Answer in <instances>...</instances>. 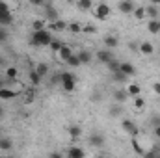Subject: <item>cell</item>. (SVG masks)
I'll use <instances>...</instances> for the list:
<instances>
[{"instance_id": "7dc6e473", "label": "cell", "mask_w": 160, "mask_h": 158, "mask_svg": "<svg viewBox=\"0 0 160 158\" xmlns=\"http://www.w3.org/2000/svg\"><path fill=\"white\" fill-rule=\"evenodd\" d=\"M151 4H155V6H158V4H160V0H151Z\"/></svg>"}, {"instance_id": "f546056e", "label": "cell", "mask_w": 160, "mask_h": 158, "mask_svg": "<svg viewBox=\"0 0 160 158\" xmlns=\"http://www.w3.org/2000/svg\"><path fill=\"white\" fill-rule=\"evenodd\" d=\"M17 75H19L17 67H13V65H11V67H8V69H6V77H8L9 80H15V78H17Z\"/></svg>"}, {"instance_id": "d6a6232c", "label": "cell", "mask_w": 160, "mask_h": 158, "mask_svg": "<svg viewBox=\"0 0 160 158\" xmlns=\"http://www.w3.org/2000/svg\"><path fill=\"white\" fill-rule=\"evenodd\" d=\"M106 65H108V69H110V73H114V71H118V69H119L121 62H118V60L114 58V60H110V62H108Z\"/></svg>"}, {"instance_id": "1f68e13d", "label": "cell", "mask_w": 160, "mask_h": 158, "mask_svg": "<svg viewBox=\"0 0 160 158\" xmlns=\"http://www.w3.org/2000/svg\"><path fill=\"white\" fill-rule=\"evenodd\" d=\"M36 71L39 73L41 77H47V75H48V65H47V63H38Z\"/></svg>"}, {"instance_id": "484cf974", "label": "cell", "mask_w": 160, "mask_h": 158, "mask_svg": "<svg viewBox=\"0 0 160 158\" xmlns=\"http://www.w3.org/2000/svg\"><path fill=\"white\" fill-rule=\"evenodd\" d=\"M77 6H78L80 11H88V9H91L93 2H91V0H78V2H77Z\"/></svg>"}, {"instance_id": "4316f807", "label": "cell", "mask_w": 160, "mask_h": 158, "mask_svg": "<svg viewBox=\"0 0 160 158\" xmlns=\"http://www.w3.org/2000/svg\"><path fill=\"white\" fill-rule=\"evenodd\" d=\"M130 143H132V149H134V153H136V155H140V156H143V155H145V151L140 147V143H138L136 136H132V141H130Z\"/></svg>"}, {"instance_id": "83f0119b", "label": "cell", "mask_w": 160, "mask_h": 158, "mask_svg": "<svg viewBox=\"0 0 160 158\" xmlns=\"http://www.w3.org/2000/svg\"><path fill=\"white\" fill-rule=\"evenodd\" d=\"M145 15H149L151 19H157V17H158V9H157V6L151 4L149 7H145Z\"/></svg>"}, {"instance_id": "52a82bcc", "label": "cell", "mask_w": 160, "mask_h": 158, "mask_svg": "<svg viewBox=\"0 0 160 158\" xmlns=\"http://www.w3.org/2000/svg\"><path fill=\"white\" fill-rule=\"evenodd\" d=\"M89 145H93V147H102V145H104V136L99 134V132H93V134L89 136Z\"/></svg>"}, {"instance_id": "8d00e7d4", "label": "cell", "mask_w": 160, "mask_h": 158, "mask_svg": "<svg viewBox=\"0 0 160 158\" xmlns=\"http://www.w3.org/2000/svg\"><path fill=\"white\" fill-rule=\"evenodd\" d=\"M134 106H136V108H143V106H145V101H143L140 95H136V97H134Z\"/></svg>"}, {"instance_id": "30bf717a", "label": "cell", "mask_w": 160, "mask_h": 158, "mask_svg": "<svg viewBox=\"0 0 160 158\" xmlns=\"http://www.w3.org/2000/svg\"><path fill=\"white\" fill-rule=\"evenodd\" d=\"M119 11L121 13H132L134 11V4H132V0H121L119 2Z\"/></svg>"}, {"instance_id": "836d02e7", "label": "cell", "mask_w": 160, "mask_h": 158, "mask_svg": "<svg viewBox=\"0 0 160 158\" xmlns=\"http://www.w3.org/2000/svg\"><path fill=\"white\" fill-rule=\"evenodd\" d=\"M67 28H69L73 34H80V32H82V24H80V22H71V24H67Z\"/></svg>"}, {"instance_id": "5b68a950", "label": "cell", "mask_w": 160, "mask_h": 158, "mask_svg": "<svg viewBox=\"0 0 160 158\" xmlns=\"http://www.w3.org/2000/svg\"><path fill=\"white\" fill-rule=\"evenodd\" d=\"M97 60L99 62H102V63H108L110 60H114V52H112V48H102V50H97Z\"/></svg>"}, {"instance_id": "6da1fadb", "label": "cell", "mask_w": 160, "mask_h": 158, "mask_svg": "<svg viewBox=\"0 0 160 158\" xmlns=\"http://www.w3.org/2000/svg\"><path fill=\"white\" fill-rule=\"evenodd\" d=\"M52 39H54V37H52L50 32H47L45 28H43V30H34V36H32L30 45H32V47H45V45H50Z\"/></svg>"}, {"instance_id": "681fc988", "label": "cell", "mask_w": 160, "mask_h": 158, "mask_svg": "<svg viewBox=\"0 0 160 158\" xmlns=\"http://www.w3.org/2000/svg\"><path fill=\"white\" fill-rule=\"evenodd\" d=\"M67 2H71V4H73V2H78V0H67Z\"/></svg>"}, {"instance_id": "7a4b0ae2", "label": "cell", "mask_w": 160, "mask_h": 158, "mask_svg": "<svg viewBox=\"0 0 160 158\" xmlns=\"http://www.w3.org/2000/svg\"><path fill=\"white\" fill-rule=\"evenodd\" d=\"M13 22V17H11V11L8 7V4L4 0H0V26H8Z\"/></svg>"}, {"instance_id": "5bb4252c", "label": "cell", "mask_w": 160, "mask_h": 158, "mask_svg": "<svg viewBox=\"0 0 160 158\" xmlns=\"http://www.w3.org/2000/svg\"><path fill=\"white\" fill-rule=\"evenodd\" d=\"M142 54H145V56H149V54H153L155 52V47L149 43V41H143V43H140V48H138Z\"/></svg>"}, {"instance_id": "8fae6325", "label": "cell", "mask_w": 160, "mask_h": 158, "mask_svg": "<svg viewBox=\"0 0 160 158\" xmlns=\"http://www.w3.org/2000/svg\"><path fill=\"white\" fill-rule=\"evenodd\" d=\"M112 80H114V82H118V84H127L128 75H125L121 69H118V71H114V73H112Z\"/></svg>"}, {"instance_id": "f907efd6", "label": "cell", "mask_w": 160, "mask_h": 158, "mask_svg": "<svg viewBox=\"0 0 160 158\" xmlns=\"http://www.w3.org/2000/svg\"><path fill=\"white\" fill-rule=\"evenodd\" d=\"M158 155H160V143H158Z\"/></svg>"}, {"instance_id": "8992f818", "label": "cell", "mask_w": 160, "mask_h": 158, "mask_svg": "<svg viewBox=\"0 0 160 158\" xmlns=\"http://www.w3.org/2000/svg\"><path fill=\"white\" fill-rule=\"evenodd\" d=\"M123 130L127 132V134H130V136H138V126L130 121V119H123Z\"/></svg>"}, {"instance_id": "e0dca14e", "label": "cell", "mask_w": 160, "mask_h": 158, "mask_svg": "<svg viewBox=\"0 0 160 158\" xmlns=\"http://www.w3.org/2000/svg\"><path fill=\"white\" fill-rule=\"evenodd\" d=\"M15 97H17V91H11L8 87H0V99L9 101V99H15Z\"/></svg>"}, {"instance_id": "ee69618b", "label": "cell", "mask_w": 160, "mask_h": 158, "mask_svg": "<svg viewBox=\"0 0 160 158\" xmlns=\"http://www.w3.org/2000/svg\"><path fill=\"white\" fill-rule=\"evenodd\" d=\"M155 136L160 140V123H158V125H155Z\"/></svg>"}, {"instance_id": "cb8c5ba5", "label": "cell", "mask_w": 160, "mask_h": 158, "mask_svg": "<svg viewBox=\"0 0 160 158\" xmlns=\"http://www.w3.org/2000/svg\"><path fill=\"white\" fill-rule=\"evenodd\" d=\"M118 43H119V41H118V37H114V36H106V37H104V47H106V48H116Z\"/></svg>"}, {"instance_id": "7bdbcfd3", "label": "cell", "mask_w": 160, "mask_h": 158, "mask_svg": "<svg viewBox=\"0 0 160 158\" xmlns=\"http://www.w3.org/2000/svg\"><path fill=\"white\" fill-rule=\"evenodd\" d=\"M91 101L99 102V101H101V93H99V91H97V93H93V95H91Z\"/></svg>"}, {"instance_id": "3957f363", "label": "cell", "mask_w": 160, "mask_h": 158, "mask_svg": "<svg viewBox=\"0 0 160 158\" xmlns=\"http://www.w3.org/2000/svg\"><path fill=\"white\" fill-rule=\"evenodd\" d=\"M60 84H62V87H63L65 91H73L75 86H77V78H75L73 73H62V80H60Z\"/></svg>"}, {"instance_id": "603a6c76", "label": "cell", "mask_w": 160, "mask_h": 158, "mask_svg": "<svg viewBox=\"0 0 160 158\" xmlns=\"http://www.w3.org/2000/svg\"><path fill=\"white\" fill-rule=\"evenodd\" d=\"M65 63H67L69 67H80V65H82V63H80V60H78V56H77L75 52H73V54L65 60Z\"/></svg>"}, {"instance_id": "277c9868", "label": "cell", "mask_w": 160, "mask_h": 158, "mask_svg": "<svg viewBox=\"0 0 160 158\" xmlns=\"http://www.w3.org/2000/svg\"><path fill=\"white\" fill-rule=\"evenodd\" d=\"M95 17H97L99 21L108 19V17H110V6H108V4H99V6L95 7Z\"/></svg>"}, {"instance_id": "ab89813d", "label": "cell", "mask_w": 160, "mask_h": 158, "mask_svg": "<svg viewBox=\"0 0 160 158\" xmlns=\"http://www.w3.org/2000/svg\"><path fill=\"white\" fill-rule=\"evenodd\" d=\"M60 80H62V75H54L52 78H50V84L54 86V84H60Z\"/></svg>"}, {"instance_id": "4dcf8cb0", "label": "cell", "mask_w": 160, "mask_h": 158, "mask_svg": "<svg viewBox=\"0 0 160 158\" xmlns=\"http://www.w3.org/2000/svg\"><path fill=\"white\" fill-rule=\"evenodd\" d=\"M62 45H63L62 41H58V39H52V41H50V45H48V47H50V50H52L54 54H58V50L62 48Z\"/></svg>"}, {"instance_id": "4fadbf2b", "label": "cell", "mask_w": 160, "mask_h": 158, "mask_svg": "<svg viewBox=\"0 0 160 158\" xmlns=\"http://www.w3.org/2000/svg\"><path fill=\"white\" fill-rule=\"evenodd\" d=\"M119 69L125 73V75H128V77H132V75H136V67L132 65V63H128V62H121Z\"/></svg>"}, {"instance_id": "9a60e30c", "label": "cell", "mask_w": 160, "mask_h": 158, "mask_svg": "<svg viewBox=\"0 0 160 158\" xmlns=\"http://www.w3.org/2000/svg\"><path fill=\"white\" fill-rule=\"evenodd\" d=\"M71 54H73V50H71V47H67L65 43H63V45H62V48L58 50V56H60V60H62V62H65Z\"/></svg>"}, {"instance_id": "7c38bea8", "label": "cell", "mask_w": 160, "mask_h": 158, "mask_svg": "<svg viewBox=\"0 0 160 158\" xmlns=\"http://www.w3.org/2000/svg\"><path fill=\"white\" fill-rule=\"evenodd\" d=\"M45 19H47V21H50V22L58 21V11H56V7L47 6V9H45Z\"/></svg>"}, {"instance_id": "bcb514c9", "label": "cell", "mask_w": 160, "mask_h": 158, "mask_svg": "<svg viewBox=\"0 0 160 158\" xmlns=\"http://www.w3.org/2000/svg\"><path fill=\"white\" fill-rule=\"evenodd\" d=\"M2 65H6V60H4V58L0 56V67H2Z\"/></svg>"}, {"instance_id": "d590c367", "label": "cell", "mask_w": 160, "mask_h": 158, "mask_svg": "<svg viewBox=\"0 0 160 158\" xmlns=\"http://www.w3.org/2000/svg\"><path fill=\"white\" fill-rule=\"evenodd\" d=\"M9 37V34H8V30H6V26H0V43H4V41H8Z\"/></svg>"}, {"instance_id": "44dd1931", "label": "cell", "mask_w": 160, "mask_h": 158, "mask_svg": "<svg viewBox=\"0 0 160 158\" xmlns=\"http://www.w3.org/2000/svg\"><path fill=\"white\" fill-rule=\"evenodd\" d=\"M121 114H125V110H123V106H121L119 102L114 104V106H110V117H119Z\"/></svg>"}, {"instance_id": "c3c4849f", "label": "cell", "mask_w": 160, "mask_h": 158, "mask_svg": "<svg viewBox=\"0 0 160 158\" xmlns=\"http://www.w3.org/2000/svg\"><path fill=\"white\" fill-rule=\"evenodd\" d=\"M4 116V108H2V104H0V117Z\"/></svg>"}, {"instance_id": "ba28073f", "label": "cell", "mask_w": 160, "mask_h": 158, "mask_svg": "<svg viewBox=\"0 0 160 158\" xmlns=\"http://www.w3.org/2000/svg\"><path fill=\"white\" fill-rule=\"evenodd\" d=\"M75 54L78 56V60H80V63H82V65L89 63V62H91V58H93V56H91V52H89V50H86V48H82V50L75 52Z\"/></svg>"}, {"instance_id": "b9f144b4", "label": "cell", "mask_w": 160, "mask_h": 158, "mask_svg": "<svg viewBox=\"0 0 160 158\" xmlns=\"http://www.w3.org/2000/svg\"><path fill=\"white\" fill-rule=\"evenodd\" d=\"M28 2H30L32 6H43V4H45V0H28Z\"/></svg>"}, {"instance_id": "f6af8a7d", "label": "cell", "mask_w": 160, "mask_h": 158, "mask_svg": "<svg viewBox=\"0 0 160 158\" xmlns=\"http://www.w3.org/2000/svg\"><path fill=\"white\" fill-rule=\"evenodd\" d=\"M128 47H130V48H132V50H138V48H140V45H136V43H130V45H128Z\"/></svg>"}, {"instance_id": "ffe728a7", "label": "cell", "mask_w": 160, "mask_h": 158, "mask_svg": "<svg viewBox=\"0 0 160 158\" xmlns=\"http://www.w3.org/2000/svg\"><path fill=\"white\" fill-rule=\"evenodd\" d=\"M127 91H128V97H136L142 93V87H140V84H128Z\"/></svg>"}, {"instance_id": "7402d4cb", "label": "cell", "mask_w": 160, "mask_h": 158, "mask_svg": "<svg viewBox=\"0 0 160 158\" xmlns=\"http://www.w3.org/2000/svg\"><path fill=\"white\" fill-rule=\"evenodd\" d=\"M13 149V141L9 138H0V151H11Z\"/></svg>"}, {"instance_id": "f35d334b", "label": "cell", "mask_w": 160, "mask_h": 158, "mask_svg": "<svg viewBox=\"0 0 160 158\" xmlns=\"http://www.w3.org/2000/svg\"><path fill=\"white\" fill-rule=\"evenodd\" d=\"M82 32H88V34H95V32H97V28H95V26H86V28H82Z\"/></svg>"}, {"instance_id": "9c48e42d", "label": "cell", "mask_w": 160, "mask_h": 158, "mask_svg": "<svg viewBox=\"0 0 160 158\" xmlns=\"http://www.w3.org/2000/svg\"><path fill=\"white\" fill-rule=\"evenodd\" d=\"M127 99H128V91L127 89H116L114 91V101L116 102L123 104V102H127Z\"/></svg>"}, {"instance_id": "60d3db41", "label": "cell", "mask_w": 160, "mask_h": 158, "mask_svg": "<svg viewBox=\"0 0 160 158\" xmlns=\"http://www.w3.org/2000/svg\"><path fill=\"white\" fill-rule=\"evenodd\" d=\"M153 91H155L157 95H160V82H155V84H153Z\"/></svg>"}, {"instance_id": "816d5d0a", "label": "cell", "mask_w": 160, "mask_h": 158, "mask_svg": "<svg viewBox=\"0 0 160 158\" xmlns=\"http://www.w3.org/2000/svg\"><path fill=\"white\" fill-rule=\"evenodd\" d=\"M0 87H2V80H0Z\"/></svg>"}, {"instance_id": "e575fe53", "label": "cell", "mask_w": 160, "mask_h": 158, "mask_svg": "<svg viewBox=\"0 0 160 158\" xmlns=\"http://www.w3.org/2000/svg\"><path fill=\"white\" fill-rule=\"evenodd\" d=\"M132 13H134V17L140 21V19H143V17H145V7H134V11H132Z\"/></svg>"}, {"instance_id": "ac0fdd59", "label": "cell", "mask_w": 160, "mask_h": 158, "mask_svg": "<svg viewBox=\"0 0 160 158\" xmlns=\"http://www.w3.org/2000/svg\"><path fill=\"white\" fill-rule=\"evenodd\" d=\"M67 132H69V136H71L73 140H78L80 136H82V128L77 126V125H71V126L67 128Z\"/></svg>"}, {"instance_id": "74e56055", "label": "cell", "mask_w": 160, "mask_h": 158, "mask_svg": "<svg viewBox=\"0 0 160 158\" xmlns=\"http://www.w3.org/2000/svg\"><path fill=\"white\" fill-rule=\"evenodd\" d=\"M32 26H34V30H43V28H45V21H43V19H38V21H34Z\"/></svg>"}, {"instance_id": "d6986e66", "label": "cell", "mask_w": 160, "mask_h": 158, "mask_svg": "<svg viewBox=\"0 0 160 158\" xmlns=\"http://www.w3.org/2000/svg\"><path fill=\"white\" fill-rule=\"evenodd\" d=\"M147 30H149L151 34H158L160 32V21L158 19H151L149 24H147Z\"/></svg>"}, {"instance_id": "d4e9b609", "label": "cell", "mask_w": 160, "mask_h": 158, "mask_svg": "<svg viewBox=\"0 0 160 158\" xmlns=\"http://www.w3.org/2000/svg\"><path fill=\"white\" fill-rule=\"evenodd\" d=\"M67 28V24L63 22V21H54V22H50V30H56V32H62V30H65Z\"/></svg>"}, {"instance_id": "f1b7e54d", "label": "cell", "mask_w": 160, "mask_h": 158, "mask_svg": "<svg viewBox=\"0 0 160 158\" xmlns=\"http://www.w3.org/2000/svg\"><path fill=\"white\" fill-rule=\"evenodd\" d=\"M41 78H43V77H41L38 71H30V82H32L34 86H39V84H41Z\"/></svg>"}, {"instance_id": "2e32d148", "label": "cell", "mask_w": 160, "mask_h": 158, "mask_svg": "<svg viewBox=\"0 0 160 158\" xmlns=\"http://www.w3.org/2000/svg\"><path fill=\"white\" fill-rule=\"evenodd\" d=\"M67 156L69 158H82V156H86V153L80 147H69L67 149Z\"/></svg>"}]
</instances>
